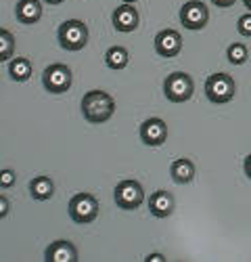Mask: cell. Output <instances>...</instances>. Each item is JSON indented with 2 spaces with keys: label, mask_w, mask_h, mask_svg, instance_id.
Wrapping results in <instances>:
<instances>
[{
  "label": "cell",
  "mask_w": 251,
  "mask_h": 262,
  "mask_svg": "<svg viewBox=\"0 0 251 262\" xmlns=\"http://www.w3.org/2000/svg\"><path fill=\"white\" fill-rule=\"evenodd\" d=\"M15 17L19 24L34 26L42 19V3L40 0H19L15 7Z\"/></svg>",
  "instance_id": "14"
},
{
  "label": "cell",
  "mask_w": 251,
  "mask_h": 262,
  "mask_svg": "<svg viewBox=\"0 0 251 262\" xmlns=\"http://www.w3.org/2000/svg\"><path fill=\"white\" fill-rule=\"evenodd\" d=\"M73 84V76H71V70L67 65L63 63H53L48 68L42 72V86L53 93V95H63L71 89Z\"/></svg>",
  "instance_id": "6"
},
{
  "label": "cell",
  "mask_w": 251,
  "mask_h": 262,
  "mask_svg": "<svg viewBox=\"0 0 251 262\" xmlns=\"http://www.w3.org/2000/svg\"><path fill=\"white\" fill-rule=\"evenodd\" d=\"M82 114L90 124H103L115 114V101L105 91H88L82 99Z\"/></svg>",
  "instance_id": "1"
},
{
  "label": "cell",
  "mask_w": 251,
  "mask_h": 262,
  "mask_svg": "<svg viewBox=\"0 0 251 262\" xmlns=\"http://www.w3.org/2000/svg\"><path fill=\"white\" fill-rule=\"evenodd\" d=\"M13 185H15V172L9 170V168H5L3 172H0V187L7 191V189H11Z\"/></svg>",
  "instance_id": "22"
},
{
  "label": "cell",
  "mask_w": 251,
  "mask_h": 262,
  "mask_svg": "<svg viewBox=\"0 0 251 262\" xmlns=\"http://www.w3.org/2000/svg\"><path fill=\"white\" fill-rule=\"evenodd\" d=\"M243 170H245V174H247V177L251 179V154L245 158V162H243Z\"/></svg>",
  "instance_id": "25"
},
{
  "label": "cell",
  "mask_w": 251,
  "mask_h": 262,
  "mask_svg": "<svg viewBox=\"0 0 251 262\" xmlns=\"http://www.w3.org/2000/svg\"><path fill=\"white\" fill-rule=\"evenodd\" d=\"M209 21V9L201 0H188L180 9V24L186 30H203Z\"/></svg>",
  "instance_id": "8"
},
{
  "label": "cell",
  "mask_w": 251,
  "mask_h": 262,
  "mask_svg": "<svg viewBox=\"0 0 251 262\" xmlns=\"http://www.w3.org/2000/svg\"><path fill=\"white\" fill-rule=\"evenodd\" d=\"M9 76L15 82H28L32 78V61L26 57H15L9 63Z\"/></svg>",
  "instance_id": "17"
},
{
  "label": "cell",
  "mask_w": 251,
  "mask_h": 262,
  "mask_svg": "<svg viewBox=\"0 0 251 262\" xmlns=\"http://www.w3.org/2000/svg\"><path fill=\"white\" fill-rule=\"evenodd\" d=\"M13 53H15V36L7 28H3L0 30V61L3 63L9 61Z\"/></svg>",
  "instance_id": "19"
},
{
  "label": "cell",
  "mask_w": 251,
  "mask_h": 262,
  "mask_svg": "<svg viewBox=\"0 0 251 262\" xmlns=\"http://www.w3.org/2000/svg\"><path fill=\"white\" fill-rule=\"evenodd\" d=\"M149 210L155 218H167L174 210H176V200L170 191L159 189L149 198Z\"/></svg>",
  "instance_id": "12"
},
{
  "label": "cell",
  "mask_w": 251,
  "mask_h": 262,
  "mask_svg": "<svg viewBox=\"0 0 251 262\" xmlns=\"http://www.w3.org/2000/svg\"><path fill=\"white\" fill-rule=\"evenodd\" d=\"M243 5H245L249 11H251V0H243Z\"/></svg>",
  "instance_id": "28"
},
{
  "label": "cell",
  "mask_w": 251,
  "mask_h": 262,
  "mask_svg": "<svg viewBox=\"0 0 251 262\" xmlns=\"http://www.w3.org/2000/svg\"><path fill=\"white\" fill-rule=\"evenodd\" d=\"M30 195L36 202H46L55 195V183L48 177H36L30 183Z\"/></svg>",
  "instance_id": "16"
},
{
  "label": "cell",
  "mask_w": 251,
  "mask_h": 262,
  "mask_svg": "<svg viewBox=\"0 0 251 262\" xmlns=\"http://www.w3.org/2000/svg\"><path fill=\"white\" fill-rule=\"evenodd\" d=\"M163 93H165V99L172 101V103H184L193 97L195 93V82L193 78L184 74V72H174L165 78L163 82Z\"/></svg>",
  "instance_id": "5"
},
{
  "label": "cell",
  "mask_w": 251,
  "mask_h": 262,
  "mask_svg": "<svg viewBox=\"0 0 251 262\" xmlns=\"http://www.w3.org/2000/svg\"><path fill=\"white\" fill-rule=\"evenodd\" d=\"M140 139L149 147H159L167 139V126L161 118H149L140 124Z\"/></svg>",
  "instance_id": "9"
},
{
  "label": "cell",
  "mask_w": 251,
  "mask_h": 262,
  "mask_svg": "<svg viewBox=\"0 0 251 262\" xmlns=\"http://www.w3.org/2000/svg\"><path fill=\"white\" fill-rule=\"evenodd\" d=\"M59 45L65 51H82L88 45V28L80 19L63 21L59 26Z\"/></svg>",
  "instance_id": "2"
},
{
  "label": "cell",
  "mask_w": 251,
  "mask_h": 262,
  "mask_svg": "<svg viewBox=\"0 0 251 262\" xmlns=\"http://www.w3.org/2000/svg\"><path fill=\"white\" fill-rule=\"evenodd\" d=\"M9 210H11V202L7 200V195H3V198H0V218H7Z\"/></svg>",
  "instance_id": "23"
},
{
  "label": "cell",
  "mask_w": 251,
  "mask_h": 262,
  "mask_svg": "<svg viewBox=\"0 0 251 262\" xmlns=\"http://www.w3.org/2000/svg\"><path fill=\"white\" fill-rule=\"evenodd\" d=\"M98 216V200L92 193H76L69 200V218L78 225H90Z\"/></svg>",
  "instance_id": "3"
},
{
  "label": "cell",
  "mask_w": 251,
  "mask_h": 262,
  "mask_svg": "<svg viewBox=\"0 0 251 262\" xmlns=\"http://www.w3.org/2000/svg\"><path fill=\"white\" fill-rule=\"evenodd\" d=\"M237 30H239L241 36H247V38L251 36V13L239 17V21H237Z\"/></svg>",
  "instance_id": "21"
},
{
  "label": "cell",
  "mask_w": 251,
  "mask_h": 262,
  "mask_svg": "<svg viewBox=\"0 0 251 262\" xmlns=\"http://www.w3.org/2000/svg\"><path fill=\"white\" fill-rule=\"evenodd\" d=\"M44 260L46 262H76L78 260V250L71 242H67V239H59V242H53L46 248Z\"/></svg>",
  "instance_id": "13"
},
{
  "label": "cell",
  "mask_w": 251,
  "mask_h": 262,
  "mask_svg": "<svg viewBox=\"0 0 251 262\" xmlns=\"http://www.w3.org/2000/svg\"><path fill=\"white\" fill-rule=\"evenodd\" d=\"M111 21H113V28L117 32H123V34H128V32H134L140 24V15L138 11L132 7V3H123L121 7H117L111 15Z\"/></svg>",
  "instance_id": "10"
},
{
  "label": "cell",
  "mask_w": 251,
  "mask_h": 262,
  "mask_svg": "<svg viewBox=\"0 0 251 262\" xmlns=\"http://www.w3.org/2000/svg\"><path fill=\"white\" fill-rule=\"evenodd\" d=\"M44 3H48V5H61V3H65V0H44Z\"/></svg>",
  "instance_id": "27"
},
{
  "label": "cell",
  "mask_w": 251,
  "mask_h": 262,
  "mask_svg": "<svg viewBox=\"0 0 251 262\" xmlns=\"http://www.w3.org/2000/svg\"><path fill=\"white\" fill-rule=\"evenodd\" d=\"M226 57L233 65H243L247 61V57H249V51H247V47L243 45V42H233V45L228 47Z\"/></svg>",
  "instance_id": "20"
},
{
  "label": "cell",
  "mask_w": 251,
  "mask_h": 262,
  "mask_svg": "<svg viewBox=\"0 0 251 262\" xmlns=\"http://www.w3.org/2000/svg\"><path fill=\"white\" fill-rule=\"evenodd\" d=\"M105 63H107L109 70H123L130 63V55L123 47H111L105 53Z\"/></svg>",
  "instance_id": "18"
},
{
  "label": "cell",
  "mask_w": 251,
  "mask_h": 262,
  "mask_svg": "<svg viewBox=\"0 0 251 262\" xmlns=\"http://www.w3.org/2000/svg\"><path fill=\"white\" fill-rule=\"evenodd\" d=\"M146 262H165V258H163V254H151L149 258H144Z\"/></svg>",
  "instance_id": "26"
},
{
  "label": "cell",
  "mask_w": 251,
  "mask_h": 262,
  "mask_svg": "<svg viewBox=\"0 0 251 262\" xmlns=\"http://www.w3.org/2000/svg\"><path fill=\"white\" fill-rule=\"evenodd\" d=\"M170 177L176 185H186L195 179V164L188 158H178L170 166Z\"/></svg>",
  "instance_id": "15"
},
{
  "label": "cell",
  "mask_w": 251,
  "mask_h": 262,
  "mask_svg": "<svg viewBox=\"0 0 251 262\" xmlns=\"http://www.w3.org/2000/svg\"><path fill=\"white\" fill-rule=\"evenodd\" d=\"M212 3L216 5V7H222V9H228V7H233L237 0H212Z\"/></svg>",
  "instance_id": "24"
},
{
  "label": "cell",
  "mask_w": 251,
  "mask_h": 262,
  "mask_svg": "<svg viewBox=\"0 0 251 262\" xmlns=\"http://www.w3.org/2000/svg\"><path fill=\"white\" fill-rule=\"evenodd\" d=\"M113 200L121 210H136L144 202V189L138 181H121L113 189Z\"/></svg>",
  "instance_id": "7"
},
{
  "label": "cell",
  "mask_w": 251,
  "mask_h": 262,
  "mask_svg": "<svg viewBox=\"0 0 251 262\" xmlns=\"http://www.w3.org/2000/svg\"><path fill=\"white\" fill-rule=\"evenodd\" d=\"M155 51L159 53V57H176L180 51H182V36L176 32V30H161L157 36H155Z\"/></svg>",
  "instance_id": "11"
},
{
  "label": "cell",
  "mask_w": 251,
  "mask_h": 262,
  "mask_svg": "<svg viewBox=\"0 0 251 262\" xmlns=\"http://www.w3.org/2000/svg\"><path fill=\"white\" fill-rule=\"evenodd\" d=\"M235 93H237V84L228 74H222V72L220 74H212L205 80V97L212 103H216V105L233 101Z\"/></svg>",
  "instance_id": "4"
},
{
  "label": "cell",
  "mask_w": 251,
  "mask_h": 262,
  "mask_svg": "<svg viewBox=\"0 0 251 262\" xmlns=\"http://www.w3.org/2000/svg\"><path fill=\"white\" fill-rule=\"evenodd\" d=\"M121 3H136V0H121Z\"/></svg>",
  "instance_id": "29"
}]
</instances>
